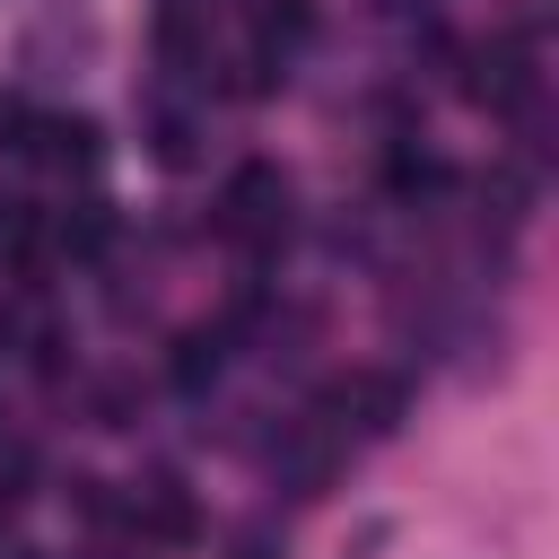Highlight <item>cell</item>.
Masks as SVG:
<instances>
[{"label":"cell","mask_w":559,"mask_h":559,"mask_svg":"<svg viewBox=\"0 0 559 559\" xmlns=\"http://www.w3.org/2000/svg\"><path fill=\"white\" fill-rule=\"evenodd\" d=\"M218 227L236 236V245H253V253H271L280 236H288V175L280 166H236V183L218 192Z\"/></svg>","instance_id":"cell-1"},{"label":"cell","mask_w":559,"mask_h":559,"mask_svg":"<svg viewBox=\"0 0 559 559\" xmlns=\"http://www.w3.org/2000/svg\"><path fill=\"white\" fill-rule=\"evenodd\" d=\"M131 524H140V533H157V542H192V524H201V515H192V498H183V480H175V472H148V480L131 489Z\"/></svg>","instance_id":"cell-2"},{"label":"cell","mask_w":559,"mask_h":559,"mask_svg":"<svg viewBox=\"0 0 559 559\" xmlns=\"http://www.w3.org/2000/svg\"><path fill=\"white\" fill-rule=\"evenodd\" d=\"M26 148L52 157V166H87V157H96V122H87V114H52V122H35Z\"/></svg>","instance_id":"cell-3"},{"label":"cell","mask_w":559,"mask_h":559,"mask_svg":"<svg viewBox=\"0 0 559 559\" xmlns=\"http://www.w3.org/2000/svg\"><path fill=\"white\" fill-rule=\"evenodd\" d=\"M210 376H218V332H192V341H183V358H175V384H183V393H201Z\"/></svg>","instance_id":"cell-4"},{"label":"cell","mask_w":559,"mask_h":559,"mask_svg":"<svg viewBox=\"0 0 559 559\" xmlns=\"http://www.w3.org/2000/svg\"><path fill=\"white\" fill-rule=\"evenodd\" d=\"M157 157H166V166H183V157H192V122H183V114H166V122H157Z\"/></svg>","instance_id":"cell-5"},{"label":"cell","mask_w":559,"mask_h":559,"mask_svg":"<svg viewBox=\"0 0 559 559\" xmlns=\"http://www.w3.org/2000/svg\"><path fill=\"white\" fill-rule=\"evenodd\" d=\"M227 559H280V542L253 524V533H236V550H227Z\"/></svg>","instance_id":"cell-6"}]
</instances>
